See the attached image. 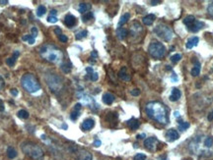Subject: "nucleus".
<instances>
[{
	"label": "nucleus",
	"instance_id": "5fc2aeb1",
	"mask_svg": "<svg viewBox=\"0 0 213 160\" xmlns=\"http://www.w3.org/2000/svg\"><path fill=\"white\" fill-rule=\"evenodd\" d=\"M7 3H8L7 0H0V4L1 5H5V4H7Z\"/></svg>",
	"mask_w": 213,
	"mask_h": 160
},
{
	"label": "nucleus",
	"instance_id": "20e7f679",
	"mask_svg": "<svg viewBox=\"0 0 213 160\" xmlns=\"http://www.w3.org/2000/svg\"><path fill=\"white\" fill-rule=\"evenodd\" d=\"M21 149L26 155L35 160H42L44 158V151L38 144L32 141H24L21 143Z\"/></svg>",
	"mask_w": 213,
	"mask_h": 160
},
{
	"label": "nucleus",
	"instance_id": "4be33fe9",
	"mask_svg": "<svg viewBox=\"0 0 213 160\" xmlns=\"http://www.w3.org/2000/svg\"><path fill=\"white\" fill-rule=\"evenodd\" d=\"M91 9V5L89 3H80L79 7H78V11L81 13V14H86L88 13V11Z\"/></svg>",
	"mask_w": 213,
	"mask_h": 160
},
{
	"label": "nucleus",
	"instance_id": "72a5a7b5",
	"mask_svg": "<svg viewBox=\"0 0 213 160\" xmlns=\"http://www.w3.org/2000/svg\"><path fill=\"white\" fill-rule=\"evenodd\" d=\"M93 18H94V15H93V13L92 12H88V13H86L83 16V21L84 22H87L89 20H92Z\"/></svg>",
	"mask_w": 213,
	"mask_h": 160
},
{
	"label": "nucleus",
	"instance_id": "473e14b6",
	"mask_svg": "<svg viewBox=\"0 0 213 160\" xmlns=\"http://www.w3.org/2000/svg\"><path fill=\"white\" fill-rule=\"evenodd\" d=\"M80 116V111H75V110H73L72 112H71L70 114V118H71V120H73V121H75L78 119V117Z\"/></svg>",
	"mask_w": 213,
	"mask_h": 160
},
{
	"label": "nucleus",
	"instance_id": "79ce46f5",
	"mask_svg": "<svg viewBox=\"0 0 213 160\" xmlns=\"http://www.w3.org/2000/svg\"><path fill=\"white\" fill-rule=\"evenodd\" d=\"M58 38L59 40H60L61 42H66L67 40H68V38H67V36L64 35H58Z\"/></svg>",
	"mask_w": 213,
	"mask_h": 160
},
{
	"label": "nucleus",
	"instance_id": "0eeeda50",
	"mask_svg": "<svg viewBox=\"0 0 213 160\" xmlns=\"http://www.w3.org/2000/svg\"><path fill=\"white\" fill-rule=\"evenodd\" d=\"M148 52L153 58L160 59L166 53V47L159 42H152L148 46Z\"/></svg>",
	"mask_w": 213,
	"mask_h": 160
},
{
	"label": "nucleus",
	"instance_id": "aec40b11",
	"mask_svg": "<svg viewBox=\"0 0 213 160\" xmlns=\"http://www.w3.org/2000/svg\"><path fill=\"white\" fill-rule=\"evenodd\" d=\"M118 77L121 78L122 81H129L130 80V76L128 75L127 69H126L125 67H122V68L121 69V71H119V73H118Z\"/></svg>",
	"mask_w": 213,
	"mask_h": 160
},
{
	"label": "nucleus",
	"instance_id": "cd10ccee",
	"mask_svg": "<svg viewBox=\"0 0 213 160\" xmlns=\"http://www.w3.org/2000/svg\"><path fill=\"white\" fill-rule=\"evenodd\" d=\"M47 12V8L44 5H40L37 9V16L38 17H42L43 15H44Z\"/></svg>",
	"mask_w": 213,
	"mask_h": 160
},
{
	"label": "nucleus",
	"instance_id": "f704fd0d",
	"mask_svg": "<svg viewBox=\"0 0 213 160\" xmlns=\"http://www.w3.org/2000/svg\"><path fill=\"white\" fill-rule=\"evenodd\" d=\"M181 59H182V56H181L180 54H175V55H173V56L171 57V61L176 64V63H178L179 61L181 60Z\"/></svg>",
	"mask_w": 213,
	"mask_h": 160
},
{
	"label": "nucleus",
	"instance_id": "3c124183",
	"mask_svg": "<svg viewBox=\"0 0 213 160\" xmlns=\"http://www.w3.org/2000/svg\"><path fill=\"white\" fill-rule=\"evenodd\" d=\"M171 80H172V81H178L179 79H178V77H177V74L173 73V76L171 77Z\"/></svg>",
	"mask_w": 213,
	"mask_h": 160
},
{
	"label": "nucleus",
	"instance_id": "1a4fd4ad",
	"mask_svg": "<svg viewBox=\"0 0 213 160\" xmlns=\"http://www.w3.org/2000/svg\"><path fill=\"white\" fill-rule=\"evenodd\" d=\"M72 152L75 154V157L77 160H92L93 156L88 150L84 149V148H78L75 147L72 149Z\"/></svg>",
	"mask_w": 213,
	"mask_h": 160
},
{
	"label": "nucleus",
	"instance_id": "bb28decb",
	"mask_svg": "<svg viewBox=\"0 0 213 160\" xmlns=\"http://www.w3.org/2000/svg\"><path fill=\"white\" fill-rule=\"evenodd\" d=\"M182 22H184V24L186 26V27H189L190 25L195 22V18H194L192 15H189V16H186Z\"/></svg>",
	"mask_w": 213,
	"mask_h": 160
},
{
	"label": "nucleus",
	"instance_id": "4468645a",
	"mask_svg": "<svg viewBox=\"0 0 213 160\" xmlns=\"http://www.w3.org/2000/svg\"><path fill=\"white\" fill-rule=\"evenodd\" d=\"M94 126H95V121L93 120V119L89 118L83 121V123H82V125H81V129L83 130V131H90L91 129L94 128Z\"/></svg>",
	"mask_w": 213,
	"mask_h": 160
},
{
	"label": "nucleus",
	"instance_id": "c9c22d12",
	"mask_svg": "<svg viewBox=\"0 0 213 160\" xmlns=\"http://www.w3.org/2000/svg\"><path fill=\"white\" fill-rule=\"evenodd\" d=\"M146 159V155L143 153H137L133 157V160H145Z\"/></svg>",
	"mask_w": 213,
	"mask_h": 160
},
{
	"label": "nucleus",
	"instance_id": "49530a36",
	"mask_svg": "<svg viewBox=\"0 0 213 160\" xmlns=\"http://www.w3.org/2000/svg\"><path fill=\"white\" fill-rule=\"evenodd\" d=\"M11 92V94H12L13 96H17L18 95V91L16 90V88H12V90L10 91Z\"/></svg>",
	"mask_w": 213,
	"mask_h": 160
},
{
	"label": "nucleus",
	"instance_id": "f03ea898",
	"mask_svg": "<svg viewBox=\"0 0 213 160\" xmlns=\"http://www.w3.org/2000/svg\"><path fill=\"white\" fill-rule=\"evenodd\" d=\"M145 110H146L148 116L154 121L161 123V124H168L169 123L168 109L163 103L159 101L149 102L146 105Z\"/></svg>",
	"mask_w": 213,
	"mask_h": 160
},
{
	"label": "nucleus",
	"instance_id": "13d9d810",
	"mask_svg": "<svg viewBox=\"0 0 213 160\" xmlns=\"http://www.w3.org/2000/svg\"><path fill=\"white\" fill-rule=\"evenodd\" d=\"M97 55H98V54H97L96 51H93V52H92V56H93V57H97Z\"/></svg>",
	"mask_w": 213,
	"mask_h": 160
},
{
	"label": "nucleus",
	"instance_id": "b1692460",
	"mask_svg": "<svg viewBox=\"0 0 213 160\" xmlns=\"http://www.w3.org/2000/svg\"><path fill=\"white\" fill-rule=\"evenodd\" d=\"M199 73H200V63L195 61V62H194L193 68L192 69V75L193 77H196V76L199 75Z\"/></svg>",
	"mask_w": 213,
	"mask_h": 160
},
{
	"label": "nucleus",
	"instance_id": "ddd939ff",
	"mask_svg": "<svg viewBox=\"0 0 213 160\" xmlns=\"http://www.w3.org/2000/svg\"><path fill=\"white\" fill-rule=\"evenodd\" d=\"M64 24L66 27L73 28L74 26H76V24H77V19L73 16V15L68 14V15H66L64 18Z\"/></svg>",
	"mask_w": 213,
	"mask_h": 160
},
{
	"label": "nucleus",
	"instance_id": "2eb2a0df",
	"mask_svg": "<svg viewBox=\"0 0 213 160\" xmlns=\"http://www.w3.org/2000/svg\"><path fill=\"white\" fill-rule=\"evenodd\" d=\"M181 96H182L181 91L179 90V88H173V90H172V94H171V95H170L169 99H170V101L175 102V101H178V100L181 98Z\"/></svg>",
	"mask_w": 213,
	"mask_h": 160
},
{
	"label": "nucleus",
	"instance_id": "603ef678",
	"mask_svg": "<svg viewBox=\"0 0 213 160\" xmlns=\"http://www.w3.org/2000/svg\"><path fill=\"white\" fill-rule=\"evenodd\" d=\"M56 14H57V11H56V10L52 9V10L50 11V16H56Z\"/></svg>",
	"mask_w": 213,
	"mask_h": 160
},
{
	"label": "nucleus",
	"instance_id": "680f3d73",
	"mask_svg": "<svg viewBox=\"0 0 213 160\" xmlns=\"http://www.w3.org/2000/svg\"><path fill=\"white\" fill-rule=\"evenodd\" d=\"M172 68H171V67L170 66H166V70H171Z\"/></svg>",
	"mask_w": 213,
	"mask_h": 160
},
{
	"label": "nucleus",
	"instance_id": "8fccbe9b",
	"mask_svg": "<svg viewBox=\"0 0 213 160\" xmlns=\"http://www.w3.org/2000/svg\"><path fill=\"white\" fill-rule=\"evenodd\" d=\"M101 144H102V143H101V140H96L94 141V146H97V147L100 146Z\"/></svg>",
	"mask_w": 213,
	"mask_h": 160
},
{
	"label": "nucleus",
	"instance_id": "a211bd4d",
	"mask_svg": "<svg viewBox=\"0 0 213 160\" xmlns=\"http://www.w3.org/2000/svg\"><path fill=\"white\" fill-rule=\"evenodd\" d=\"M156 20V17L154 14H148L146 15L145 17H143V19H142V22H143L144 25L146 26H151L153 23H154V21Z\"/></svg>",
	"mask_w": 213,
	"mask_h": 160
},
{
	"label": "nucleus",
	"instance_id": "c85d7f7f",
	"mask_svg": "<svg viewBox=\"0 0 213 160\" xmlns=\"http://www.w3.org/2000/svg\"><path fill=\"white\" fill-rule=\"evenodd\" d=\"M189 128V124L188 122H182V121H180L179 122V130L180 131H186V130H188Z\"/></svg>",
	"mask_w": 213,
	"mask_h": 160
},
{
	"label": "nucleus",
	"instance_id": "f257e3e1",
	"mask_svg": "<svg viewBox=\"0 0 213 160\" xmlns=\"http://www.w3.org/2000/svg\"><path fill=\"white\" fill-rule=\"evenodd\" d=\"M189 149L199 156H210L213 154V137H195L189 143Z\"/></svg>",
	"mask_w": 213,
	"mask_h": 160
},
{
	"label": "nucleus",
	"instance_id": "7ed1b4c3",
	"mask_svg": "<svg viewBox=\"0 0 213 160\" xmlns=\"http://www.w3.org/2000/svg\"><path fill=\"white\" fill-rule=\"evenodd\" d=\"M40 54L44 59L51 63H59L62 60V51L56 46L47 44L40 48Z\"/></svg>",
	"mask_w": 213,
	"mask_h": 160
},
{
	"label": "nucleus",
	"instance_id": "c756f323",
	"mask_svg": "<svg viewBox=\"0 0 213 160\" xmlns=\"http://www.w3.org/2000/svg\"><path fill=\"white\" fill-rule=\"evenodd\" d=\"M87 35H88V32L87 31H81V32H77L76 35H75V38L77 39V40H79V39H82V38H86V36H87Z\"/></svg>",
	"mask_w": 213,
	"mask_h": 160
},
{
	"label": "nucleus",
	"instance_id": "09e8293b",
	"mask_svg": "<svg viewBox=\"0 0 213 160\" xmlns=\"http://www.w3.org/2000/svg\"><path fill=\"white\" fill-rule=\"evenodd\" d=\"M54 32L56 33V35H61V29H59L58 27H56V28H55V29H54Z\"/></svg>",
	"mask_w": 213,
	"mask_h": 160
},
{
	"label": "nucleus",
	"instance_id": "7c9ffc66",
	"mask_svg": "<svg viewBox=\"0 0 213 160\" xmlns=\"http://www.w3.org/2000/svg\"><path fill=\"white\" fill-rule=\"evenodd\" d=\"M18 117L20 119H28L29 118V113L28 111H26L24 109L20 110L19 112H18Z\"/></svg>",
	"mask_w": 213,
	"mask_h": 160
},
{
	"label": "nucleus",
	"instance_id": "a878e982",
	"mask_svg": "<svg viewBox=\"0 0 213 160\" xmlns=\"http://www.w3.org/2000/svg\"><path fill=\"white\" fill-rule=\"evenodd\" d=\"M7 156H8L10 159H14L17 156L16 149L12 146H9L8 148H7Z\"/></svg>",
	"mask_w": 213,
	"mask_h": 160
},
{
	"label": "nucleus",
	"instance_id": "e2e57ef3",
	"mask_svg": "<svg viewBox=\"0 0 213 160\" xmlns=\"http://www.w3.org/2000/svg\"><path fill=\"white\" fill-rule=\"evenodd\" d=\"M1 104H3V103H2V100H0V105H1Z\"/></svg>",
	"mask_w": 213,
	"mask_h": 160
},
{
	"label": "nucleus",
	"instance_id": "4c0bfd02",
	"mask_svg": "<svg viewBox=\"0 0 213 160\" xmlns=\"http://www.w3.org/2000/svg\"><path fill=\"white\" fill-rule=\"evenodd\" d=\"M31 32H32V35L36 38L37 36H38V33H39L38 29H37L36 27H33V28H32V29H31Z\"/></svg>",
	"mask_w": 213,
	"mask_h": 160
},
{
	"label": "nucleus",
	"instance_id": "9b49d317",
	"mask_svg": "<svg viewBox=\"0 0 213 160\" xmlns=\"http://www.w3.org/2000/svg\"><path fill=\"white\" fill-rule=\"evenodd\" d=\"M166 140L168 141H170V143H173V141L177 140L179 137H180V135H179V133L177 130L175 129H169L166 133Z\"/></svg>",
	"mask_w": 213,
	"mask_h": 160
},
{
	"label": "nucleus",
	"instance_id": "39448f33",
	"mask_svg": "<svg viewBox=\"0 0 213 160\" xmlns=\"http://www.w3.org/2000/svg\"><path fill=\"white\" fill-rule=\"evenodd\" d=\"M21 85L24 88L25 91H27L30 94H35L40 90V84L39 83L38 79L33 74H25L21 79Z\"/></svg>",
	"mask_w": 213,
	"mask_h": 160
},
{
	"label": "nucleus",
	"instance_id": "de8ad7c7",
	"mask_svg": "<svg viewBox=\"0 0 213 160\" xmlns=\"http://www.w3.org/2000/svg\"><path fill=\"white\" fill-rule=\"evenodd\" d=\"M86 72H87L89 75H91V74L94 73V71H93V68H91V67H87V68H86Z\"/></svg>",
	"mask_w": 213,
	"mask_h": 160
},
{
	"label": "nucleus",
	"instance_id": "412c9836",
	"mask_svg": "<svg viewBox=\"0 0 213 160\" xmlns=\"http://www.w3.org/2000/svg\"><path fill=\"white\" fill-rule=\"evenodd\" d=\"M19 55H20V52L19 51H15L14 52V54H13V56L12 57H10L8 58L6 60V63H7V65L8 66H14L15 65V63H16V60H17V58L19 57Z\"/></svg>",
	"mask_w": 213,
	"mask_h": 160
},
{
	"label": "nucleus",
	"instance_id": "4d7b16f0",
	"mask_svg": "<svg viewBox=\"0 0 213 160\" xmlns=\"http://www.w3.org/2000/svg\"><path fill=\"white\" fill-rule=\"evenodd\" d=\"M150 3H151L152 5H157V4H159L160 1H158V0H157V1H151Z\"/></svg>",
	"mask_w": 213,
	"mask_h": 160
},
{
	"label": "nucleus",
	"instance_id": "423d86ee",
	"mask_svg": "<svg viewBox=\"0 0 213 160\" xmlns=\"http://www.w3.org/2000/svg\"><path fill=\"white\" fill-rule=\"evenodd\" d=\"M46 81L48 85V88H50V91L54 94H57L58 91L62 90V81L56 74L50 73L46 75Z\"/></svg>",
	"mask_w": 213,
	"mask_h": 160
},
{
	"label": "nucleus",
	"instance_id": "f3484780",
	"mask_svg": "<svg viewBox=\"0 0 213 160\" xmlns=\"http://www.w3.org/2000/svg\"><path fill=\"white\" fill-rule=\"evenodd\" d=\"M103 102L105 104H107V105H111V104H113V102L115 101V95L114 94H110V92H107V94H105L103 95Z\"/></svg>",
	"mask_w": 213,
	"mask_h": 160
},
{
	"label": "nucleus",
	"instance_id": "9d476101",
	"mask_svg": "<svg viewBox=\"0 0 213 160\" xmlns=\"http://www.w3.org/2000/svg\"><path fill=\"white\" fill-rule=\"evenodd\" d=\"M159 144H160V141L157 140L155 137H147V139L144 140V146L149 151H156L158 149Z\"/></svg>",
	"mask_w": 213,
	"mask_h": 160
},
{
	"label": "nucleus",
	"instance_id": "e433bc0d",
	"mask_svg": "<svg viewBox=\"0 0 213 160\" xmlns=\"http://www.w3.org/2000/svg\"><path fill=\"white\" fill-rule=\"evenodd\" d=\"M58 21V19H57V17L56 16H48L47 17V22L48 23H51V24H53V23H56V22Z\"/></svg>",
	"mask_w": 213,
	"mask_h": 160
},
{
	"label": "nucleus",
	"instance_id": "f8f14e48",
	"mask_svg": "<svg viewBox=\"0 0 213 160\" xmlns=\"http://www.w3.org/2000/svg\"><path fill=\"white\" fill-rule=\"evenodd\" d=\"M203 27H204V23H203V22L195 20V22H194L193 24H192V25L189 26V27H188V29H189V32H197L198 31H200V29H202Z\"/></svg>",
	"mask_w": 213,
	"mask_h": 160
},
{
	"label": "nucleus",
	"instance_id": "a19ab883",
	"mask_svg": "<svg viewBox=\"0 0 213 160\" xmlns=\"http://www.w3.org/2000/svg\"><path fill=\"white\" fill-rule=\"evenodd\" d=\"M130 94H131L133 96H138L140 94V91L138 90V88H134V90H132L131 91H130Z\"/></svg>",
	"mask_w": 213,
	"mask_h": 160
},
{
	"label": "nucleus",
	"instance_id": "bf43d9fd",
	"mask_svg": "<svg viewBox=\"0 0 213 160\" xmlns=\"http://www.w3.org/2000/svg\"><path fill=\"white\" fill-rule=\"evenodd\" d=\"M175 116L176 117H180V112H178V111H176V112H175Z\"/></svg>",
	"mask_w": 213,
	"mask_h": 160
},
{
	"label": "nucleus",
	"instance_id": "864d4df0",
	"mask_svg": "<svg viewBox=\"0 0 213 160\" xmlns=\"http://www.w3.org/2000/svg\"><path fill=\"white\" fill-rule=\"evenodd\" d=\"M208 120H210V121L213 120V110H212V112L208 115Z\"/></svg>",
	"mask_w": 213,
	"mask_h": 160
},
{
	"label": "nucleus",
	"instance_id": "c03bdc74",
	"mask_svg": "<svg viewBox=\"0 0 213 160\" xmlns=\"http://www.w3.org/2000/svg\"><path fill=\"white\" fill-rule=\"evenodd\" d=\"M82 108V104L81 103H77L75 104V106H74V110L75 111H80Z\"/></svg>",
	"mask_w": 213,
	"mask_h": 160
},
{
	"label": "nucleus",
	"instance_id": "37998d69",
	"mask_svg": "<svg viewBox=\"0 0 213 160\" xmlns=\"http://www.w3.org/2000/svg\"><path fill=\"white\" fill-rule=\"evenodd\" d=\"M4 85H5V82H4V79L0 76V91L2 90L3 88H4Z\"/></svg>",
	"mask_w": 213,
	"mask_h": 160
},
{
	"label": "nucleus",
	"instance_id": "2f4dec72",
	"mask_svg": "<svg viewBox=\"0 0 213 160\" xmlns=\"http://www.w3.org/2000/svg\"><path fill=\"white\" fill-rule=\"evenodd\" d=\"M61 70L64 73H69L71 71V64H69V63H64V64H62L61 65Z\"/></svg>",
	"mask_w": 213,
	"mask_h": 160
},
{
	"label": "nucleus",
	"instance_id": "a18cd8bd",
	"mask_svg": "<svg viewBox=\"0 0 213 160\" xmlns=\"http://www.w3.org/2000/svg\"><path fill=\"white\" fill-rule=\"evenodd\" d=\"M31 38H32V35H26L22 38V40H24V42H29V39Z\"/></svg>",
	"mask_w": 213,
	"mask_h": 160
},
{
	"label": "nucleus",
	"instance_id": "58836bf2",
	"mask_svg": "<svg viewBox=\"0 0 213 160\" xmlns=\"http://www.w3.org/2000/svg\"><path fill=\"white\" fill-rule=\"evenodd\" d=\"M90 79H91V81H93V82H96L97 80L99 79L98 74H97V73H93V74H91V75H90Z\"/></svg>",
	"mask_w": 213,
	"mask_h": 160
},
{
	"label": "nucleus",
	"instance_id": "6e6552de",
	"mask_svg": "<svg viewBox=\"0 0 213 160\" xmlns=\"http://www.w3.org/2000/svg\"><path fill=\"white\" fill-rule=\"evenodd\" d=\"M154 32L161 38H163L165 42H170L173 38L172 29L164 24H159L158 26H156V28L154 29Z\"/></svg>",
	"mask_w": 213,
	"mask_h": 160
},
{
	"label": "nucleus",
	"instance_id": "393cba45",
	"mask_svg": "<svg viewBox=\"0 0 213 160\" xmlns=\"http://www.w3.org/2000/svg\"><path fill=\"white\" fill-rule=\"evenodd\" d=\"M117 35L119 39H124L127 35V31L123 28H118L117 29Z\"/></svg>",
	"mask_w": 213,
	"mask_h": 160
},
{
	"label": "nucleus",
	"instance_id": "5701e85b",
	"mask_svg": "<svg viewBox=\"0 0 213 160\" xmlns=\"http://www.w3.org/2000/svg\"><path fill=\"white\" fill-rule=\"evenodd\" d=\"M129 18H130V14L129 13H125L124 15H122V16L121 17V19H119V21H118V28H121V26H123L124 24L127 23V21L129 20Z\"/></svg>",
	"mask_w": 213,
	"mask_h": 160
},
{
	"label": "nucleus",
	"instance_id": "ea45409f",
	"mask_svg": "<svg viewBox=\"0 0 213 160\" xmlns=\"http://www.w3.org/2000/svg\"><path fill=\"white\" fill-rule=\"evenodd\" d=\"M207 11H208V13L209 15H211V16L213 17V2H211L210 4L208 5V8H207Z\"/></svg>",
	"mask_w": 213,
	"mask_h": 160
},
{
	"label": "nucleus",
	"instance_id": "6e6d98bb",
	"mask_svg": "<svg viewBox=\"0 0 213 160\" xmlns=\"http://www.w3.org/2000/svg\"><path fill=\"white\" fill-rule=\"evenodd\" d=\"M143 137H145V134H141V135H138L137 136V139L139 140V139H143Z\"/></svg>",
	"mask_w": 213,
	"mask_h": 160
},
{
	"label": "nucleus",
	"instance_id": "6ab92c4d",
	"mask_svg": "<svg viewBox=\"0 0 213 160\" xmlns=\"http://www.w3.org/2000/svg\"><path fill=\"white\" fill-rule=\"evenodd\" d=\"M126 125H127L131 130H137L138 128H139L140 123H139V121L137 120V119L131 118V119H129L127 122H126Z\"/></svg>",
	"mask_w": 213,
	"mask_h": 160
},
{
	"label": "nucleus",
	"instance_id": "dca6fc26",
	"mask_svg": "<svg viewBox=\"0 0 213 160\" xmlns=\"http://www.w3.org/2000/svg\"><path fill=\"white\" fill-rule=\"evenodd\" d=\"M198 42H199V38H197V36H192V38L188 39V42L186 43V47L188 48V49H192V47L196 46L197 44H198Z\"/></svg>",
	"mask_w": 213,
	"mask_h": 160
},
{
	"label": "nucleus",
	"instance_id": "052dcab7",
	"mask_svg": "<svg viewBox=\"0 0 213 160\" xmlns=\"http://www.w3.org/2000/svg\"><path fill=\"white\" fill-rule=\"evenodd\" d=\"M158 160H167V158L164 157V156H160V157L158 158Z\"/></svg>",
	"mask_w": 213,
	"mask_h": 160
}]
</instances>
